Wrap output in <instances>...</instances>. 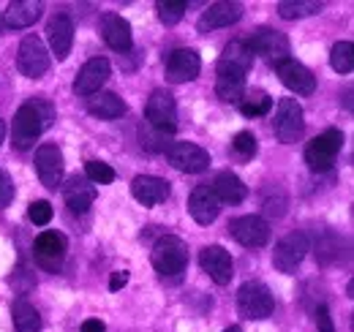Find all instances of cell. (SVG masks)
Listing matches in <instances>:
<instances>
[{
    "instance_id": "1",
    "label": "cell",
    "mask_w": 354,
    "mask_h": 332,
    "mask_svg": "<svg viewBox=\"0 0 354 332\" xmlns=\"http://www.w3.org/2000/svg\"><path fill=\"white\" fill-rule=\"evenodd\" d=\"M55 120V109L44 98H30L25 101L17 115H14V125H11V139L17 150H30L36 145V139L44 133L46 128Z\"/></svg>"
},
{
    "instance_id": "2",
    "label": "cell",
    "mask_w": 354,
    "mask_h": 332,
    "mask_svg": "<svg viewBox=\"0 0 354 332\" xmlns=\"http://www.w3.org/2000/svg\"><path fill=\"white\" fill-rule=\"evenodd\" d=\"M150 261H153V270L161 278H177L188 267V248L180 237H161L153 246Z\"/></svg>"
},
{
    "instance_id": "3",
    "label": "cell",
    "mask_w": 354,
    "mask_h": 332,
    "mask_svg": "<svg viewBox=\"0 0 354 332\" xmlns=\"http://www.w3.org/2000/svg\"><path fill=\"white\" fill-rule=\"evenodd\" d=\"M237 311H240V316H245L251 322H262L267 316H272V311H275L272 291L267 289L262 281L243 284L237 291Z\"/></svg>"
},
{
    "instance_id": "4",
    "label": "cell",
    "mask_w": 354,
    "mask_h": 332,
    "mask_svg": "<svg viewBox=\"0 0 354 332\" xmlns=\"http://www.w3.org/2000/svg\"><path fill=\"white\" fill-rule=\"evenodd\" d=\"M341 147H344V133L338 128H327L324 133L310 139V145L306 147V164L310 172H327L335 164Z\"/></svg>"
},
{
    "instance_id": "5",
    "label": "cell",
    "mask_w": 354,
    "mask_h": 332,
    "mask_svg": "<svg viewBox=\"0 0 354 332\" xmlns=\"http://www.w3.org/2000/svg\"><path fill=\"white\" fill-rule=\"evenodd\" d=\"M275 136L278 142L283 145H292L303 136V128H306V112L300 107L297 98H281L278 101V109H275Z\"/></svg>"
},
{
    "instance_id": "6",
    "label": "cell",
    "mask_w": 354,
    "mask_h": 332,
    "mask_svg": "<svg viewBox=\"0 0 354 332\" xmlns=\"http://www.w3.org/2000/svg\"><path fill=\"white\" fill-rule=\"evenodd\" d=\"M17 68L22 77L28 80H41L46 71H49V52H46L44 42L30 33L25 36L19 44V52H17Z\"/></svg>"
},
{
    "instance_id": "7",
    "label": "cell",
    "mask_w": 354,
    "mask_h": 332,
    "mask_svg": "<svg viewBox=\"0 0 354 332\" xmlns=\"http://www.w3.org/2000/svg\"><path fill=\"white\" fill-rule=\"evenodd\" d=\"M147 125H153L161 133H172L177 128V104L169 90H153L145 104Z\"/></svg>"
},
{
    "instance_id": "8",
    "label": "cell",
    "mask_w": 354,
    "mask_h": 332,
    "mask_svg": "<svg viewBox=\"0 0 354 332\" xmlns=\"http://www.w3.org/2000/svg\"><path fill=\"white\" fill-rule=\"evenodd\" d=\"M248 49L251 55H259L265 57L270 66H278L283 60H289V39L278 30H270V28H257L254 36L248 39Z\"/></svg>"
},
{
    "instance_id": "9",
    "label": "cell",
    "mask_w": 354,
    "mask_h": 332,
    "mask_svg": "<svg viewBox=\"0 0 354 332\" xmlns=\"http://www.w3.org/2000/svg\"><path fill=\"white\" fill-rule=\"evenodd\" d=\"M306 253H308V237H306L303 232H292V234H286V237L275 246V250H272V264H275L278 273L292 275V273L303 264Z\"/></svg>"
},
{
    "instance_id": "10",
    "label": "cell",
    "mask_w": 354,
    "mask_h": 332,
    "mask_svg": "<svg viewBox=\"0 0 354 332\" xmlns=\"http://www.w3.org/2000/svg\"><path fill=\"white\" fill-rule=\"evenodd\" d=\"M167 158L169 164L175 166L177 172H185V174H199L205 172L207 166L213 164L210 161V153L194 142H175L169 150H167Z\"/></svg>"
},
{
    "instance_id": "11",
    "label": "cell",
    "mask_w": 354,
    "mask_h": 332,
    "mask_svg": "<svg viewBox=\"0 0 354 332\" xmlns=\"http://www.w3.org/2000/svg\"><path fill=\"white\" fill-rule=\"evenodd\" d=\"M229 234L245 248H262L270 240V223L259 215H240L229 223Z\"/></svg>"
},
{
    "instance_id": "12",
    "label": "cell",
    "mask_w": 354,
    "mask_h": 332,
    "mask_svg": "<svg viewBox=\"0 0 354 332\" xmlns=\"http://www.w3.org/2000/svg\"><path fill=\"white\" fill-rule=\"evenodd\" d=\"M164 71H167V80L175 84L191 82L199 77L202 71V60L194 49H175L169 52V57L164 60Z\"/></svg>"
},
{
    "instance_id": "13",
    "label": "cell",
    "mask_w": 354,
    "mask_h": 332,
    "mask_svg": "<svg viewBox=\"0 0 354 332\" xmlns=\"http://www.w3.org/2000/svg\"><path fill=\"white\" fill-rule=\"evenodd\" d=\"M199 264L218 286H226L234 275V261L223 246H207V248L199 250Z\"/></svg>"
},
{
    "instance_id": "14",
    "label": "cell",
    "mask_w": 354,
    "mask_h": 332,
    "mask_svg": "<svg viewBox=\"0 0 354 332\" xmlns=\"http://www.w3.org/2000/svg\"><path fill=\"white\" fill-rule=\"evenodd\" d=\"M131 194L139 205H145V208H156V205H161V202L169 199L172 185H169L164 177H156V174H139V177H133Z\"/></svg>"
},
{
    "instance_id": "15",
    "label": "cell",
    "mask_w": 354,
    "mask_h": 332,
    "mask_svg": "<svg viewBox=\"0 0 354 332\" xmlns=\"http://www.w3.org/2000/svg\"><path fill=\"white\" fill-rule=\"evenodd\" d=\"M36 172H39V180L41 185L57 191V185L63 183V153L57 145H41L36 150Z\"/></svg>"
},
{
    "instance_id": "16",
    "label": "cell",
    "mask_w": 354,
    "mask_h": 332,
    "mask_svg": "<svg viewBox=\"0 0 354 332\" xmlns=\"http://www.w3.org/2000/svg\"><path fill=\"white\" fill-rule=\"evenodd\" d=\"M109 74H112L109 60L106 57H93L80 68V74L74 80V93L77 95H95L104 87V82L109 80Z\"/></svg>"
},
{
    "instance_id": "17",
    "label": "cell",
    "mask_w": 354,
    "mask_h": 332,
    "mask_svg": "<svg viewBox=\"0 0 354 332\" xmlns=\"http://www.w3.org/2000/svg\"><path fill=\"white\" fill-rule=\"evenodd\" d=\"M245 74L243 68L232 66V63H223L218 60V77H216V95L221 98L223 104H234V101H243V93H245Z\"/></svg>"
},
{
    "instance_id": "18",
    "label": "cell",
    "mask_w": 354,
    "mask_h": 332,
    "mask_svg": "<svg viewBox=\"0 0 354 332\" xmlns=\"http://www.w3.org/2000/svg\"><path fill=\"white\" fill-rule=\"evenodd\" d=\"M68 250V240L60 234V232H41L33 243V253H36V261L44 267V270H57L63 256Z\"/></svg>"
},
{
    "instance_id": "19",
    "label": "cell",
    "mask_w": 354,
    "mask_h": 332,
    "mask_svg": "<svg viewBox=\"0 0 354 332\" xmlns=\"http://www.w3.org/2000/svg\"><path fill=\"white\" fill-rule=\"evenodd\" d=\"M46 42L57 60H66L74 46V22L68 14H55L46 25Z\"/></svg>"
},
{
    "instance_id": "20",
    "label": "cell",
    "mask_w": 354,
    "mask_h": 332,
    "mask_svg": "<svg viewBox=\"0 0 354 332\" xmlns=\"http://www.w3.org/2000/svg\"><path fill=\"white\" fill-rule=\"evenodd\" d=\"M188 212H191V218H194L199 226H210V223L218 218L221 202L216 199V194H213L210 185H196V188L191 191V196H188Z\"/></svg>"
},
{
    "instance_id": "21",
    "label": "cell",
    "mask_w": 354,
    "mask_h": 332,
    "mask_svg": "<svg viewBox=\"0 0 354 332\" xmlns=\"http://www.w3.org/2000/svg\"><path fill=\"white\" fill-rule=\"evenodd\" d=\"M275 71H278L281 82L286 84L292 93H297V95H310L316 90V77L310 74V68H306L303 63H297L292 57L283 60V63H278Z\"/></svg>"
},
{
    "instance_id": "22",
    "label": "cell",
    "mask_w": 354,
    "mask_h": 332,
    "mask_svg": "<svg viewBox=\"0 0 354 332\" xmlns=\"http://www.w3.org/2000/svg\"><path fill=\"white\" fill-rule=\"evenodd\" d=\"M240 17H243V6H240V3H226V0H221V3H213V6L199 17L196 28H199V33H210V30L234 25Z\"/></svg>"
},
{
    "instance_id": "23",
    "label": "cell",
    "mask_w": 354,
    "mask_h": 332,
    "mask_svg": "<svg viewBox=\"0 0 354 332\" xmlns=\"http://www.w3.org/2000/svg\"><path fill=\"white\" fill-rule=\"evenodd\" d=\"M101 36H104L106 46H112L115 52H129L131 49V25L120 14H106L101 19Z\"/></svg>"
},
{
    "instance_id": "24",
    "label": "cell",
    "mask_w": 354,
    "mask_h": 332,
    "mask_svg": "<svg viewBox=\"0 0 354 332\" xmlns=\"http://www.w3.org/2000/svg\"><path fill=\"white\" fill-rule=\"evenodd\" d=\"M63 199H66L71 212H88L90 205L95 202V185L90 183L88 177L74 174L63 188Z\"/></svg>"
},
{
    "instance_id": "25",
    "label": "cell",
    "mask_w": 354,
    "mask_h": 332,
    "mask_svg": "<svg viewBox=\"0 0 354 332\" xmlns=\"http://www.w3.org/2000/svg\"><path fill=\"white\" fill-rule=\"evenodd\" d=\"M210 188H213V194H216V199H218L221 205H240V202L248 196L245 183H243L234 172H218Z\"/></svg>"
},
{
    "instance_id": "26",
    "label": "cell",
    "mask_w": 354,
    "mask_h": 332,
    "mask_svg": "<svg viewBox=\"0 0 354 332\" xmlns=\"http://www.w3.org/2000/svg\"><path fill=\"white\" fill-rule=\"evenodd\" d=\"M41 11H44V6L36 3V0H14V3H8L6 25H3V28H14V30L30 28V25L41 17Z\"/></svg>"
},
{
    "instance_id": "27",
    "label": "cell",
    "mask_w": 354,
    "mask_h": 332,
    "mask_svg": "<svg viewBox=\"0 0 354 332\" xmlns=\"http://www.w3.org/2000/svg\"><path fill=\"white\" fill-rule=\"evenodd\" d=\"M126 101L118 93H95L88 101V112L98 120H118L126 115Z\"/></svg>"
},
{
    "instance_id": "28",
    "label": "cell",
    "mask_w": 354,
    "mask_h": 332,
    "mask_svg": "<svg viewBox=\"0 0 354 332\" xmlns=\"http://www.w3.org/2000/svg\"><path fill=\"white\" fill-rule=\"evenodd\" d=\"M11 319L17 332H39L41 330V316L28 299H14L11 302Z\"/></svg>"
},
{
    "instance_id": "29",
    "label": "cell",
    "mask_w": 354,
    "mask_h": 332,
    "mask_svg": "<svg viewBox=\"0 0 354 332\" xmlns=\"http://www.w3.org/2000/svg\"><path fill=\"white\" fill-rule=\"evenodd\" d=\"M322 11V3L313 0H281L278 3V14L283 19H300V17H313Z\"/></svg>"
},
{
    "instance_id": "30",
    "label": "cell",
    "mask_w": 354,
    "mask_h": 332,
    "mask_svg": "<svg viewBox=\"0 0 354 332\" xmlns=\"http://www.w3.org/2000/svg\"><path fill=\"white\" fill-rule=\"evenodd\" d=\"M330 66L338 74H352L354 68V46L352 42H338L330 52Z\"/></svg>"
},
{
    "instance_id": "31",
    "label": "cell",
    "mask_w": 354,
    "mask_h": 332,
    "mask_svg": "<svg viewBox=\"0 0 354 332\" xmlns=\"http://www.w3.org/2000/svg\"><path fill=\"white\" fill-rule=\"evenodd\" d=\"M223 63H232V66H237V68H243V71H248L251 66H254V55H251V49H248V44L245 42H232L226 49H223L221 55Z\"/></svg>"
},
{
    "instance_id": "32",
    "label": "cell",
    "mask_w": 354,
    "mask_h": 332,
    "mask_svg": "<svg viewBox=\"0 0 354 332\" xmlns=\"http://www.w3.org/2000/svg\"><path fill=\"white\" fill-rule=\"evenodd\" d=\"M270 109H272V98L267 95L265 90H257V93H251L248 98L240 101V112L245 118H262Z\"/></svg>"
},
{
    "instance_id": "33",
    "label": "cell",
    "mask_w": 354,
    "mask_h": 332,
    "mask_svg": "<svg viewBox=\"0 0 354 332\" xmlns=\"http://www.w3.org/2000/svg\"><path fill=\"white\" fill-rule=\"evenodd\" d=\"M156 11H158V19L172 28V25H177V22L185 17L188 3H185V0H158V3H156Z\"/></svg>"
},
{
    "instance_id": "34",
    "label": "cell",
    "mask_w": 354,
    "mask_h": 332,
    "mask_svg": "<svg viewBox=\"0 0 354 332\" xmlns=\"http://www.w3.org/2000/svg\"><path fill=\"white\" fill-rule=\"evenodd\" d=\"M232 150H234V156H237L240 161H251V158L259 153L257 136H254L251 131H240V133H234V139H232Z\"/></svg>"
},
{
    "instance_id": "35",
    "label": "cell",
    "mask_w": 354,
    "mask_h": 332,
    "mask_svg": "<svg viewBox=\"0 0 354 332\" xmlns=\"http://www.w3.org/2000/svg\"><path fill=\"white\" fill-rule=\"evenodd\" d=\"M85 177H88L90 183L106 185V183L115 180V169L109 164H104V161H88V164H85Z\"/></svg>"
},
{
    "instance_id": "36",
    "label": "cell",
    "mask_w": 354,
    "mask_h": 332,
    "mask_svg": "<svg viewBox=\"0 0 354 332\" xmlns=\"http://www.w3.org/2000/svg\"><path fill=\"white\" fill-rule=\"evenodd\" d=\"M28 218H30L36 226H46V223L52 221V205H49L46 199H36V202H30V208H28Z\"/></svg>"
},
{
    "instance_id": "37",
    "label": "cell",
    "mask_w": 354,
    "mask_h": 332,
    "mask_svg": "<svg viewBox=\"0 0 354 332\" xmlns=\"http://www.w3.org/2000/svg\"><path fill=\"white\" fill-rule=\"evenodd\" d=\"M316 327H319V332H335V324H333V316H330L327 305L316 308Z\"/></svg>"
},
{
    "instance_id": "38",
    "label": "cell",
    "mask_w": 354,
    "mask_h": 332,
    "mask_svg": "<svg viewBox=\"0 0 354 332\" xmlns=\"http://www.w3.org/2000/svg\"><path fill=\"white\" fill-rule=\"evenodd\" d=\"M11 196H14V185H11L8 174H6V172H0V210L11 202Z\"/></svg>"
},
{
    "instance_id": "39",
    "label": "cell",
    "mask_w": 354,
    "mask_h": 332,
    "mask_svg": "<svg viewBox=\"0 0 354 332\" xmlns=\"http://www.w3.org/2000/svg\"><path fill=\"white\" fill-rule=\"evenodd\" d=\"M126 284H129V273H126V270H115V273H112V278H109V289L120 291Z\"/></svg>"
},
{
    "instance_id": "40",
    "label": "cell",
    "mask_w": 354,
    "mask_h": 332,
    "mask_svg": "<svg viewBox=\"0 0 354 332\" xmlns=\"http://www.w3.org/2000/svg\"><path fill=\"white\" fill-rule=\"evenodd\" d=\"M82 332H106V327H104V322H98V319H88V322L82 324Z\"/></svg>"
},
{
    "instance_id": "41",
    "label": "cell",
    "mask_w": 354,
    "mask_h": 332,
    "mask_svg": "<svg viewBox=\"0 0 354 332\" xmlns=\"http://www.w3.org/2000/svg\"><path fill=\"white\" fill-rule=\"evenodd\" d=\"M3 139H6V125H3V120H0V145H3Z\"/></svg>"
},
{
    "instance_id": "42",
    "label": "cell",
    "mask_w": 354,
    "mask_h": 332,
    "mask_svg": "<svg viewBox=\"0 0 354 332\" xmlns=\"http://www.w3.org/2000/svg\"><path fill=\"white\" fill-rule=\"evenodd\" d=\"M223 332H243V330H240V327L234 324V327H226V330H223Z\"/></svg>"
},
{
    "instance_id": "43",
    "label": "cell",
    "mask_w": 354,
    "mask_h": 332,
    "mask_svg": "<svg viewBox=\"0 0 354 332\" xmlns=\"http://www.w3.org/2000/svg\"><path fill=\"white\" fill-rule=\"evenodd\" d=\"M3 30H6V28H3V22H0V36H3Z\"/></svg>"
}]
</instances>
